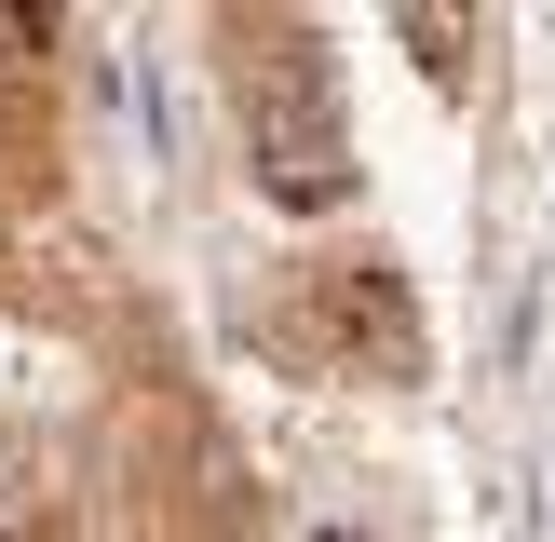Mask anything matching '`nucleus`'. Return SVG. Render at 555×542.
<instances>
[{"mask_svg":"<svg viewBox=\"0 0 555 542\" xmlns=\"http://www.w3.org/2000/svg\"><path fill=\"white\" fill-rule=\"evenodd\" d=\"M95 542H271V475L244 448L231 393L177 352L163 298L95 352V406L68 421Z\"/></svg>","mask_w":555,"mask_h":542,"instance_id":"f257e3e1","label":"nucleus"},{"mask_svg":"<svg viewBox=\"0 0 555 542\" xmlns=\"http://www.w3.org/2000/svg\"><path fill=\"white\" fill-rule=\"evenodd\" d=\"M231 339L298 393H421L434 379V312L379 231H312L231 298Z\"/></svg>","mask_w":555,"mask_h":542,"instance_id":"f03ea898","label":"nucleus"},{"mask_svg":"<svg viewBox=\"0 0 555 542\" xmlns=\"http://www.w3.org/2000/svg\"><path fill=\"white\" fill-rule=\"evenodd\" d=\"M204 81L231 108V150H244V190L285 217H339L352 204V54L325 14H271V0H231L204 14Z\"/></svg>","mask_w":555,"mask_h":542,"instance_id":"7ed1b4c3","label":"nucleus"},{"mask_svg":"<svg viewBox=\"0 0 555 542\" xmlns=\"http://www.w3.org/2000/svg\"><path fill=\"white\" fill-rule=\"evenodd\" d=\"M68 27L0 0V177H68Z\"/></svg>","mask_w":555,"mask_h":542,"instance_id":"20e7f679","label":"nucleus"}]
</instances>
